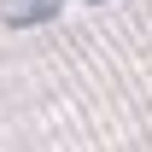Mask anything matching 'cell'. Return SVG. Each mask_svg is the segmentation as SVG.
Segmentation results:
<instances>
[{"label":"cell","instance_id":"6da1fadb","mask_svg":"<svg viewBox=\"0 0 152 152\" xmlns=\"http://www.w3.org/2000/svg\"><path fill=\"white\" fill-rule=\"evenodd\" d=\"M58 6H64V0H12V6H6V23L29 29V23H47V18H58Z\"/></svg>","mask_w":152,"mask_h":152}]
</instances>
